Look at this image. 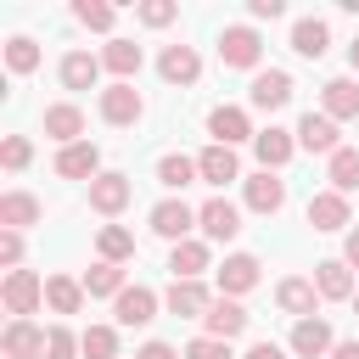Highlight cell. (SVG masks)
Instances as JSON below:
<instances>
[{
    "label": "cell",
    "instance_id": "1",
    "mask_svg": "<svg viewBox=\"0 0 359 359\" xmlns=\"http://www.w3.org/2000/svg\"><path fill=\"white\" fill-rule=\"evenodd\" d=\"M0 303L11 309V320H28V314L45 303V280H39L34 269H11L6 286H0Z\"/></svg>",
    "mask_w": 359,
    "mask_h": 359
},
{
    "label": "cell",
    "instance_id": "2",
    "mask_svg": "<svg viewBox=\"0 0 359 359\" xmlns=\"http://www.w3.org/2000/svg\"><path fill=\"white\" fill-rule=\"evenodd\" d=\"M258 56H264L258 28L236 22V28H224V34H219V62H224V67H258Z\"/></svg>",
    "mask_w": 359,
    "mask_h": 359
},
{
    "label": "cell",
    "instance_id": "3",
    "mask_svg": "<svg viewBox=\"0 0 359 359\" xmlns=\"http://www.w3.org/2000/svg\"><path fill=\"white\" fill-rule=\"evenodd\" d=\"M247 101H252L258 112H280V107L292 101V73H286V67H264V73H252Z\"/></svg>",
    "mask_w": 359,
    "mask_h": 359
},
{
    "label": "cell",
    "instance_id": "4",
    "mask_svg": "<svg viewBox=\"0 0 359 359\" xmlns=\"http://www.w3.org/2000/svg\"><path fill=\"white\" fill-rule=\"evenodd\" d=\"M196 224H202L208 241H236V236H241V208L224 202V196H213V202L196 208Z\"/></svg>",
    "mask_w": 359,
    "mask_h": 359
},
{
    "label": "cell",
    "instance_id": "5",
    "mask_svg": "<svg viewBox=\"0 0 359 359\" xmlns=\"http://www.w3.org/2000/svg\"><path fill=\"white\" fill-rule=\"evenodd\" d=\"M191 224H196V208H185L180 196H168V202H157V208H151V230H157L163 241H174V247H180V241H191Z\"/></svg>",
    "mask_w": 359,
    "mask_h": 359
},
{
    "label": "cell",
    "instance_id": "6",
    "mask_svg": "<svg viewBox=\"0 0 359 359\" xmlns=\"http://www.w3.org/2000/svg\"><path fill=\"white\" fill-rule=\"evenodd\" d=\"M140 112H146V101H140L135 84H107V90H101V118H107V123L123 129V123H140Z\"/></svg>",
    "mask_w": 359,
    "mask_h": 359
},
{
    "label": "cell",
    "instance_id": "7",
    "mask_svg": "<svg viewBox=\"0 0 359 359\" xmlns=\"http://www.w3.org/2000/svg\"><path fill=\"white\" fill-rule=\"evenodd\" d=\"M297 146L303 151H342V135H337V118H325V112H303L297 118Z\"/></svg>",
    "mask_w": 359,
    "mask_h": 359
},
{
    "label": "cell",
    "instance_id": "8",
    "mask_svg": "<svg viewBox=\"0 0 359 359\" xmlns=\"http://www.w3.org/2000/svg\"><path fill=\"white\" fill-rule=\"evenodd\" d=\"M252 151H258V163L275 174V168L292 163V151H297V129H275V123H269V129L252 135Z\"/></svg>",
    "mask_w": 359,
    "mask_h": 359
},
{
    "label": "cell",
    "instance_id": "9",
    "mask_svg": "<svg viewBox=\"0 0 359 359\" xmlns=\"http://www.w3.org/2000/svg\"><path fill=\"white\" fill-rule=\"evenodd\" d=\"M129 196H135L129 174H95V180H90V208H95V213H107V219H112V213H123V208H129Z\"/></svg>",
    "mask_w": 359,
    "mask_h": 359
},
{
    "label": "cell",
    "instance_id": "10",
    "mask_svg": "<svg viewBox=\"0 0 359 359\" xmlns=\"http://www.w3.org/2000/svg\"><path fill=\"white\" fill-rule=\"evenodd\" d=\"M303 213H309V224H314V230H325V236H331V230H348V219H353L342 191H314Z\"/></svg>",
    "mask_w": 359,
    "mask_h": 359
},
{
    "label": "cell",
    "instance_id": "11",
    "mask_svg": "<svg viewBox=\"0 0 359 359\" xmlns=\"http://www.w3.org/2000/svg\"><path fill=\"white\" fill-rule=\"evenodd\" d=\"M275 303H280V314L314 320V309H320V286H314V280H303V275H286V280L275 286Z\"/></svg>",
    "mask_w": 359,
    "mask_h": 359
},
{
    "label": "cell",
    "instance_id": "12",
    "mask_svg": "<svg viewBox=\"0 0 359 359\" xmlns=\"http://www.w3.org/2000/svg\"><path fill=\"white\" fill-rule=\"evenodd\" d=\"M112 314H118V325H151L157 320V292L151 286H123L112 297Z\"/></svg>",
    "mask_w": 359,
    "mask_h": 359
},
{
    "label": "cell",
    "instance_id": "13",
    "mask_svg": "<svg viewBox=\"0 0 359 359\" xmlns=\"http://www.w3.org/2000/svg\"><path fill=\"white\" fill-rule=\"evenodd\" d=\"M331 348H337V337H331V325H325L320 314L292 325V353H297V359H331Z\"/></svg>",
    "mask_w": 359,
    "mask_h": 359
},
{
    "label": "cell",
    "instance_id": "14",
    "mask_svg": "<svg viewBox=\"0 0 359 359\" xmlns=\"http://www.w3.org/2000/svg\"><path fill=\"white\" fill-rule=\"evenodd\" d=\"M208 135H213V146H230V151H236V140H252L258 129L247 123L241 107H213V112H208Z\"/></svg>",
    "mask_w": 359,
    "mask_h": 359
},
{
    "label": "cell",
    "instance_id": "15",
    "mask_svg": "<svg viewBox=\"0 0 359 359\" xmlns=\"http://www.w3.org/2000/svg\"><path fill=\"white\" fill-rule=\"evenodd\" d=\"M247 208H252V213H280V208H286V180L269 174V168L247 174Z\"/></svg>",
    "mask_w": 359,
    "mask_h": 359
},
{
    "label": "cell",
    "instance_id": "16",
    "mask_svg": "<svg viewBox=\"0 0 359 359\" xmlns=\"http://www.w3.org/2000/svg\"><path fill=\"white\" fill-rule=\"evenodd\" d=\"M258 269H264V264H258L252 252H230V258L219 264V292H224V297L252 292V286H258Z\"/></svg>",
    "mask_w": 359,
    "mask_h": 359
},
{
    "label": "cell",
    "instance_id": "17",
    "mask_svg": "<svg viewBox=\"0 0 359 359\" xmlns=\"http://www.w3.org/2000/svg\"><path fill=\"white\" fill-rule=\"evenodd\" d=\"M208 309H213V292H208L202 280H174V286H168V314H180V320H208Z\"/></svg>",
    "mask_w": 359,
    "mask_h": 359
},
{
    "label": "cell",
    "instance_id": "18",
    "mask_svg": "<svg viewBox=\"0 0 359 359\" xmlns=\"http://www.w3.org/2000/svg\"><path fill=\"white\" fill-rule=\"evenodd\" d=\"M157 73H163L168 84H196V79H202V56H196L191 45H163Z\"/></svg>",
    "mask_w": 359,
    "mask_h": 359
},
{
    "label": "cell",
    "instance_id": "19",
    "mask_svg": "<svg viewBox=\"0 0 359 359\" xmlns=\"http://www.w3.org/2000/svg\"><path fill=\"white\" fill-rule=\"evenodd\" d=\"M56 174H62V180H95V174H101V151H95L90 140H73V146L56 151Z\"/></svg>",
    "mask_w": 359,
    "mask_h": 359
},
{
    "label": "cell",
    "instance_id": "20",
    "mask_svg": "<svg viewBox=\"0 0 359 359\" xmlns=\"http://www.w3.org/2000/svg\"><path fill=\"white\" fill-rule=\"evenodd\" d=\"M247 320H252V314H247L236 297H213V309H208V320H202V325H208V337L230 342V337H241V331H247Z\"/></svg>",
    "mask_w": 359,
    "mask_h": 359
},
{
    "label": "cell",
    "instance_id": "21",
    "mask_svg": "<svg viewBox=\"0 0 359 359\" xmlns=\"http://www.w3.org/2000/svg\"><path fill=\"white\" fill-rule=\"evenodd\" d=\"M0 348H6V359H45V331L34 320H11Z\"/></svg>",
    "mask_w": 359,
    "mask_h": 359
},
{
    "label": "cell",
    "instance_id": "22",
    "mask_svg": "<svg viewBox=\"0 0 359 359\" xmlns=\"http://www.w3.org/2000/svg\"><path fill=\"white\" fill-rule=\"evenodd\" d=\"M196 174H202V185H230V180H241V163H236V151L230 146H208L202 157H196Z\"/></svg>",
    "mask_w": 359,
    "mask_h": 359
},
{
    "label": "cell",
    "instance_id": "23",
    "mask_svg": "<svg viewBox=\"0 0 359 359\" xmlns=\"http://www.w3.org/2000/svg\"><path fill=\"white\" fill-rule=\"evenodd\" d=\"M45 135H50L56 146H73V140L84 135V112H79L73 101H56V107H45Z\"/></svg>",
    "mask_w": 359,
    "mask_h": 359
},
{
    "label": "cell",
    "instance_id": "24",
    "mask_svg": "<svg viewBox=\"0 0 359 359\" xmlns=\"http://www.w3.org/2000/svg\"><path fill=\"white\" fill-rule=\"evenodd\" d=\"M28 224H39V196H28V191H6L0 196V230H28Z\"/></svg>",
    "mask_w": 359,
    "mask_h": 359
},
{
    "label": "cell",
    "instance_id": "25",
    "mask_svg": "<svg viewBox=\"0 0 359 359\" xmlns=\"http://www.w3.org/2000/svg\"><path fill=\"white\" fill-rule=\"evenodd\" d=\"M314 286H320V297H331V303H342V297H353V292H359V286H353V269H348L342 258L314 264Z\"/></svg>",
    "mask_w": 359,
    "mask_h": 359
},
{
    "label": "cell",
    "instance_id": "26",
    "mask_svg": "<svg viewBox=\"0 0 359 359\" xmlns=\"http://www.w3.org/2000/svg\"><path fill=\"white\" fill-rule=\"evenodd\" d=\"M320 112L337 118V123L353 118V112H359V84H353V79H325V90H320Z\"/></svg>",
    "mask_w": 359,
    "mask_h": 359
},
{
    "label": "cell",
    "instance_id": "27",
    "mask_svg": "<svg viewBox=\"0 0 359 359\" xmlns=\"http://www.w3.org/2000/svg\"><path fill=\"white\" fill-rule=\"evenodd\" d=\"M292 50H297V56H314V62H320V56L331 50V28H325L320 17H297V22H292Z\"/></svg>",
    "mask_w": 359,
    "mask_h": 359
},
{
    "label": "cell",
    "instance_id": "28",
    "mask_svg": "<svg viewBox=\"0 0 359 359\" xmlns=\"http://www.w3.org/2000/svg\"><path fill=\"white\" fill-rule=\"evenodd\" d=\"M168 269H174V280H202V269H208V241H180L174 252H168Z\"/></svg>",
    "mask_w": 359,
    "mask_h": 359
},
{
    "label": "cell",
    "instance_id": "29",
    "mask_svg": "<svg viewBox=\"0 0 359 359\" xmlns=\"http://www.w3.org/2000/svg\"><path fill=\"white\" fill-rule=\"evenodd\" d=\"M325 180H331V191H359V146H342V151H331L325 157Z\"/></svg>",
    "mask_w": 359,
    "mask_h": 359
},
{
    "label": "cell",
    "instance_id": "30",
    "mask_svg": "<svg viewBox=\"0 0 359 359\" xmlns=\"http://www.w3.org/2000/svg\"><path fill=\"white\" fill-rule=\"evenodd\" d=\"M101 67H112V73H118V84H129V79L140 73V45H135V39H107Z\"/></svg>",
    "mask_w": 359,
    "mask_h": 359
},
{
    "label": "cell",
    "instance_id": "31",
    "mask_svg": "<svg viewBox=\"0 0 359 359\" xmlns=\"http://www.w3.org/2000/svg\"><path fill=\"white\" fill-rule=\"evenodd\" d=\"M101 79V56H90V50H67L62 56V84L67 90H90Z\"/></svg>",
    "mask_w": 359,
    "mask_h": 359
},
{
    "label": "cell",
    "instance_id": "32",
    "mask_svg": "<svg viewBox=\"0 0 359 359\" xmlns=\"http://www.w3.org/2000/svg\"><path fill=\"white\" fill-rule=\"evenodd\" d=\"M45 303H50V314H79V303H84V280H73V275H50V280H45Z\"/></svg>",
    "mask_w": 359,
    "mask_h": 359
},
{
    "label": "cell",
    "instance_id": "33",
    "mask_svg": "<svg viewBox=\"0 0 359 359\" xmlns=\"http://www.w3.org/2000/svg\"><path fill=\"white\" fill-rule=\"evenodd\" d=\"M191 180H202V174H196V157H185V151H168V157H157V185H168V191H185Z\"/></svg>",
    "mask_w": 359,
    "mask_h": 359
},
{
    "label": "cell",
    "instance_id": "34",
    "mask_svg": "<svg viewBox=\"0 0 359 359\" xmlns=\"http://www.w3.org/2000/svg\"><path fill=\"white\" fill-rule=\"evenodd\" d=\"M84 292H90V297H118V292H123V264H107V258L90 264V269H84Z\"/></svg>",
    "mask_w": 359,
    "mask_h": 359
},
{
    "label": "cell",
    "instance_id": "35",
    "mask_svg": "<svg viewBox=\"0 0 359 359\" xmlns=\"http://www.w3.org/2000/svg\"><path fill=\"white\" fill-rule=\"evenodd\" d=\"M95 247H101V258H107V264H123V258H135V236H129L123 224H101Z\"/></svg>",
    "mask_w": 359,
    "mask_h": 359
},
{
    "label": "cell",
    "instance_id": "36",
    "mask_svg": "<svg viewBox=\"0 0 359 359\" xmlns=\"http://www.w3.org/2000/svg\"><path fill=\"white\" fill-rule=\"evenodd\" d=\"M79 348H84V359H118V331L112 325H84Z\"/></svg>",
    "mask_w": 359,
    "mask_h": 359
},
{
    "label": "cell",
    "instance_id": "37",
    "mask_svg": "<svg viewBox=\"0 0 359 359\" xmlns=\"http://www.w3.org/2000/svg\"><path fill=\"white\" fill-rule=\"evenodd\" d=\"M73 17H79L84 28H95V34H112V22H118V11H112L107 0H79V6H73Z\"/></svg>",
    "mask_w": 359,
    "mask_h": 359
},
{
    "label": "cell",
    "instance_id": "38",
    "mask_svg": "<svg viewBox=\"0 0 359 359\" xmlns=\"http://www.w3.org/2000/svg\"><path fill=\"white\" fill-rule=\"evenodd\" d=\"M6 67H11V73H34V67H39V45H34L28 34L6 39Z\"/></svg>",
    "mask_w": 359,
    "mask_h": 359
},
{
    "label": "cell",
    "instance_id": "39",
    "mask_svg": "<svg viewBox=\"0 0 359 359\" xmlns=\"http://www.w3.org/2000/svg\"><path fill=\"white\" fill-rule=\"evenodd\" d=\"M73 353H84V348H79V331L50 325V331H45V359H73Z\"/></svg>",
    "mask_w": 359,
    "mask_h": 359
},
{
    "label": "cell",
    "instance_id": "40",
    "mask_svg": "<svg viewBox=\"0 0 359 359\" xmlns=\"http://www.w3.org/2000/svg\"><path fill=\"white\" fill-rule=\"evenodd\" d=\"M0 163H6V168H28V163H34L28 135H6V140H0Z\"/></svg>",
    "mask_w": 359,
    "mask_h": 359
},
{
    "label": "cell",
    "instance_id": "41",
    "mask_svg": "<svg viewBox=\"0 0 359 359\" xmlns=\"http://www.w3.org/2000/svg\"><path fill=\"white\" fill-rule=\"evenodd\" d=\"M174 17H180L174 0H140V22H146V28H168Z\"/></svg>",
    "mask_w": 359,
    "mask_h": 359
},
{
    "label": "cell",
    "instance_id": "42",
    "mask_svg": "<svg viewBox=\"0 0 359 359\" xmlns=\"http://www.w3.org/2000/svg\"><path fill=\"white\" fill-rule=\"evenodd\" d=\"M185 359H230V342H219V337H196V342H185Z\"/></svg>",
    "mask_w": 359,
    "mask_h": 359
},
{
    "label": "cell",
    "instance_id": "43",
    "mask_svg": "<svg viewBox=\"0 0 359 359\" xmlns=\"http://www.w3.org/2000/svg\"><path fill=\"white\" fill-rule=\"evenodd\" d=\"M17 258H22V236H17V230H0V264L17 269Z\"/></svg>",
    "mask_w": 359,
    "mask_h": 359
},
{
    "label": "cell",
    "instance_id": "44",
    "mask_svg": "<svg viewBox=\"0 0 359 359\" xmlns=\"http://www.w3.org/2000/svg\"><path fill=\"white\" fill-rule=\"evenodd\" d=\"M135 359H185V353H180V348H168V342H146Z\"/></svg>",
    "mask_w": 359,
    "mask_h": 359
},
{
    "label": "cell",
    "instance_id": "45",
    "mask_svg": "<svg viewBox=\"0 0 359 359\" xmlns=\"http://www.w3.org/2000/svg\"><path fill=\"white\" fill-rule=\"evenodd\" d=\"M280 11H286V0H252V17H258V22H264V17H280Z\"/></svg>",
    "mask_w": 359,
    "mask_h": 359
},
{
    "label": "cell",
    "instance_id": "46",
    "mask_svg": "<svg viewBox=\"0 0 359 359\" xmlns=\"http://www.w3.org/2000/svg\"><path fill=\"white\" fill-rule=\"evenodd\" d=\"M342 264L359 269V230H348V241H342Z\"/></svg>",
    "mask_w": 359,
    "mask_h": 359
},
{
    "label": "cell",
    "instance_id": "47",
    "mask_svg": "<svg viewBox=\"0 0 359 359\" xmlns=\"http://www.w3.org/2000/svg\"><path fill=\"white\" fill-rule=\"evenodd\" d=\"M247 359H286V348H275V342H252Z\"/></svg>",
    "mask_w": 359,
    "mask_h": 359
},
{
    "label": "cell",
    "instance_id": "48",
    "mask_svg": "<svg viewBox=\"0 0 359 359\" xmlns=\"http://www.w3.org/2000/svg\"><path fill=\"white\" fill-rule=\"evenodd\" d=\"M331 359H359V342H337V348H331Z\"/></svg>",
    "mask_w": 359,
    "mask_h": 359
},
{
    "label": "cell",
    "instance_id": "49",
    "mask_svg": "<svg viewBox=\"0 0 359 359\" xmlns=\"http://www.w3.org/2000/svg\"><path fill=\"white\" fill-rule=\"evenodd\" d=\"M348 62H353V67H359V34H353V45H348Z\"/></svg>",
    "mask_w": 359,
    "mask_h": 359
},
{
    "label": "cell",
    "instance_id": "50",
    "mask_svg": "<svg viewBox=\"0 0 359 359\" xmlns=\"http://www.w3.org/2000/svg\"><path fill=\"white\" fill-rule=\"evenodd\" d=\"M353 314H359V292H353Z\"/></svg>",
    "mask_w": 359,
    "mask_h": 359
}]
</instances>
